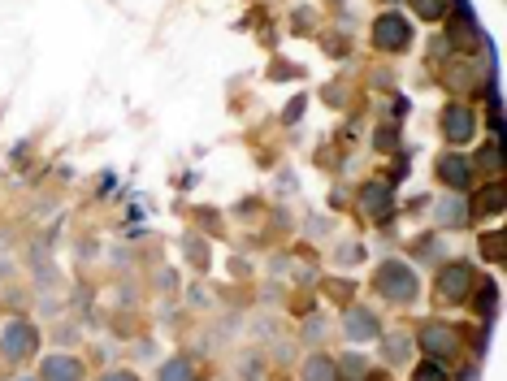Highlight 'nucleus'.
I'll return each mask as SVG.
<instances>
[{
	"label": "nucleus",
	"mask_w": 507,
	"mask_h": 381,
	"mask_svg": "<svg viewBox=\"0 0 507 381\" xmlns=\"http://www.w3.org/2000/svg\"><path fill=\"white\" fill-rule=\"evenodd\" d=\"M469 286H473V269L469 265H447L443 278H438V291H443L447 299H464Z\"/></svg>",
	"instance_id": "7ed1b4c3"
},
{
	"label": "nucleus",
	"mask_w": 507,
	"mask_h": 381,
	"mask_svg": "<svg viewBox=\"0 0 507 381\" xmlns=\"http://www.w3.org/2000/svg\"><path fill=\"white\" fill-rule=\"evenodd\" d=\"M377 291L390 295V299H412V295H416V278L408 273V265L390 260V265L377 269Z\"/></svg>",
	"instance_id": "f257e3e1"
},
{
	"label": "nucleus",
	"mask_w": 507,
	"mask_h": 381,
	"mask_svg": "<svg viewBox=\"0 0 507 381\" xmlns=\"http://www.w3.org/2000/svg\"><path fill=\"white\" fill-rule=\"evenodd\" d=\"M104 381H134V377H130V373H108Z\"/></svg>",
	"instance_id": "4468645a"
},
{
	"label": "nucleus",
	"mask_w": 507,
	"mask_h": 381,
	"mask_svg": "<svg viewBox=\"0 0 507 381\" xmlns=\"http://www.w3.org/2000/svg\"><path fill=\"white\" fill-rule=\"evenodd\" d=\"M31 347H35V330H31V325H13L9 351H13V356H22V351H31Z\"/></svg>",
	"instance_id": "423d86ee"
},
{
	"label": "nucleus",
	"mask_w": 507,
	"mask_h": 381,
	"mask_svg": "<svg viewBox=\"0 0 507 381\" xmlns=\"http://www.w3.org/2000/svg\"><path fill=\"white\" fill-rule=\"evenodd\" d=\"M165 381H187V364H169V369H165Z\"/></svg>",
	"instance_id": "ddd939ff"
},
{
	"label": "nucleus",
	"mask_w": 507,
	"mask_h": 381,
	"mask_svg": "<svg viewBox=\"0 0 507 381\" xmlns=\"http://www.w3.org/2000/svg\"><path fill=\"white\" fill-rule=\"evenodd\" d=\"M373 44L386 48V52L403 48L408 44V18H399V13H381V18L373 22Z\"/></svg>",
	"instance_id": "f03ea898"
},
{
	"label": "nucleus",
	"mask_w": 507,
	"mask_h": 381,
	"mask_svg": "<svg viewBox=\"0 0 507 381\" xmlns=\"http://www.w3.org/2000/svg\"><path fill=\"white\" fill-rule=\"evenodd\" d=\"M308 381H338V364H330V360H312V364H308Z\"/></svg>",
	"instance_id": "1a4fd4ad"
},
{
	"label": "nucleus",
	"mask_w": 507,
	"mask_h": 381,
	"mask_svg": "<svg viewBox=\"0 0 507 381\" xmlns=\"http://www.w3.org/2000/svg\"><path fill=\"white\" fill-rule=\"evenodd\" d=\"M347 325H351V330H347L351 338H368V334L377 330V321L368 317V312H351V321H347Z\"/></svg>",
	"instance_id": "6e6552de"
},
{
	"label": "nucleus",
	"mask_w": 507,
	"mask_h": 381,
	"mask_svg": "<svg viewBox=\"0 0 507 381\" xmlns=\"http://www.w3.org/2000/svg\"><path fill=\"white\" fill-rule=\"evenodd\" d=\"M447 134H451V139H456V143H464V139H469V134H473V113H469V108H447Z\"/></svg>",
	"instance_id": "39448f33"
},
{
	"label": "nucleus",
	"mask_w": 507,
	"mask_h": 381,
	"mask_svg": "<svg viewBox=\"0 0 507 381\" xmlns=\"http://www.w3.org/2000/svg\"><path fill=\"white\" fill-rule=\"evenodd\" d=\"M78 364L74 360H48V381H74Z\"/></svg>",
	"instance_id": "0eeeda50"
},
{
	"label": "nucleus",
	"mask_w": 507,
	"mask_h": 381,
	"mask_svg": "<svg viewBox=\"0 0 507 381\" xmlns=\"http://www.w3.org/2000/svg\"><path fill=\"white\" fill-rule=\"evenodd\" d=\"M425 347H429V351H451V347H456V338H451V334H438V325H429V334H425Z\"/></svg>",
	"instance_id": "9d476101"
},
{
	"label": "nucleus",
	"mask_w": 507,
	"mask_h": 381,
	"mask_svg": "<svg viewBox=\"0 0 507 381\" xmlns=\"http://www.w3.org/2000/svg\"><path fill=\"white\" fill-rule=\"evenodd\" d=\"M412 5L425 13V18H443V5H438V0H412Z\"/></svg>",
	"instance_id": "f8f14e48"
},
{
	"label": "nucleus",
	"mask_w": 507,
	"mask_h": 381,
	"mask_svg": "<svg viewBox=\"0 0 507 381\" xmlns=\"http://www.w3.org/2000/svg\"><path fill=\"white\" fill-rule=\"evenodd\" d=\"M443 217H447L451 225H460V221H464V208H460V204H451V199H447V204H438V221H443Z\"/></svg>",
	"instance_id": "9b49d317"
},
{
	"label": "nucleus",
	"mask_w": 507,
	"mask_h": 381,
	"mask_svg": "<svg viewBox=\"0 0 507 381\" xmlns=\"http://www.w3.org/2000/svg\"><path fill=\"white\" fill-rule=\"evenodd\" d=\"M438 173H443L456 190H464V186H469V178H473V169H469V160H464V156H443V160H438Z\"/></svg>",
	"instance_id": "20e7f679"
}]
</instances>
